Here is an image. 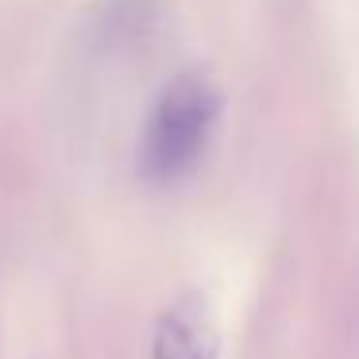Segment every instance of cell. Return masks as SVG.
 Listing matches in <instances>:
<instances>
[{
	"mask_svg": "<svg viewBox=\"0 0 359 359\" xmlns=\"http://www.w3.org/2000/svg\"><path fill=\"white\" fill-rule=\"evenodd\" d=\"M220 120V89L209 74L186 70L163 86L140 132V170L151 182H174L205 155Z\"/></svg>",
	"mask_w": 359,
	"mask_h": 359,
	"instance_id": "6da1fadb",
	"label": "cell"
},
{
	"mask_svg": "<svg viewBox=\"0 0 359 359\" xmlns=\"http://www.w3.org/2000/svg\"><path fill=\"white\" fill-rule=\"evenodd\" d=\"M220 332L205 297L182 294L166 305L155 328V359H217Z\"/></svg>",
	"mask_w": 359,
	"mask_h": 359,
	"instance_id": "7a4b0ae2",
	"label": "cell"
}]
</instances>
